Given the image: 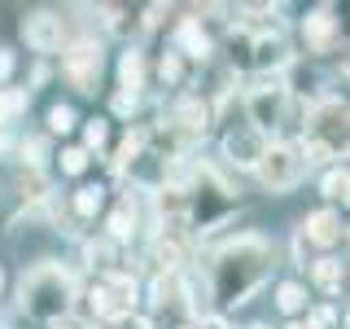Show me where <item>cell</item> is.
Here are the masks:
<instances>
[{
    "label": "cell",
    "mask_w": 350,
    "mask_h": 329,
    "mask_svg": "<svg viewBox=\"0 0 350 329\" xmlns=\"http://www.w3.org/2000/svg\"><path fill=\"white\" fill-rule=\"evenodd\" d=\"M271 268H276V250H271L267 237H258V233L228 237L211 255V299H215L211 312L228 316L232 307L250 303L271 281Z\"/></svg>",
    "instance_id": "cell-1"
},
{
    "label": "cell",
    "mask_w": 350,
    "mask_h": 329,
    "mask_svg": "<svg viewBox=\"0 0 350 329\" xmlns=\"http://www.w3.org/2000/svg\"><path fill=\"white\" fill-rule=\"evenodd\" d=\"M79 277L75 268H66L57 259H44L36 268L22 272L18 281V312L27 321H40V325H66L79 307Z\"/></svg>",
    "instance_id": "cell-2"
},
{
    "label": "cell",
    "mask_w": 350,
    "mask_h": 329,
    "mask_svg": "<svg viewBox=\"0 0 350 329\" xmlns=\"http://www.w3.org/2000/svg\"><path fill=\"white\" fill-rule=\"evenodd\" d=\"M298 145H315L333 162H346V101L342 97L324 93L320 101L306 106V127H302Z\"/></svg>",
    "instance_id": "cell-3"
},
{
    "label": "cell",
    "mask_w": 350,
    "mask_h": 329,
    "mask_svg": "<svg viewBox=\"0 0 350 329\" xmlns=\"http://www.w3.org/2000/svg\"><path fill=\"white\" fill-rule=\"evenodd\" d=\"M79 299H88V316L101 325H114L123 321V316H136V303H140V285L131 272H109V277H96V285L88 294H79Z\"/></svg>",
    "instance_id": "cell-4"
},
{
    "label": "cell",
    "mask_w": 350,
    "mask_h": 329,
    "mask_svg": "<svg viewBox=\"0 0 350 329\" xmlns=\"http://www.w3.org/2000/svg\"><path fill=\"white\" fill-rule=\"evenodd\" d=\"M105 75V44L92 40V36H79V40H66L62 49V80L75 88L79 97H92L96 84Z\"/></svg>",
    "instance_id": "cell-5"
},
{
    "label": "cell",
    "mask_w": 350,
    "mask_h": 329,
    "mask_svg": "<svg viewBox=\"0 0 350 329\" xmlns=\"http://www.w3.org/2000/svg\"><path fill=\"white\" fill-rule=\"evenodd\" d=\"M302 175H306V162H302V154H298V145H293V141H271V145L262 149L258 167H254V180H258L267 193H289V189H298Z\"/></svg>",
    "instance_id": "cell-6"
},
{
    "label": "cell",
    "mask_w": 350,
    "mask_h": 329,
    "mask_svg": "<svg viewBox=\"0 0 350 329\" xmlns=\"http://www.w3.org/2000/svg\"><path fill=\"white\" fill-rule=\"evenodd\" d=\"M289 110H293V101L284 97V88L276 80H262L245 93V123L262 132L267 141H276V132L289 123Z\"/></svg>",
    "instance_id": "cell-7"
},
{
    "label": "cell",
    "mask_w": 350,
    "mask_h": 329,
    "mask_svg": "<svg viewBox=\"0 0 350 329\" xmlns=\"http://www.w3.org/2000/svg\"><path fill=\"white\" fill-rule=\"evenodd\" d=\"M22 40L36 58H57L66 49V18L53 14V9H31L22 18Z\"/></svg>",
    "instance_id": "cell-8"
},
{
    "label": "cell",
    "mask_w": 350,
    "mask_h": 329,
    "mask_svg": "<svg viewBox=\"0 0 350 329\" xmlns=\"http://www.w3.org/2000/svg\"><path fill=\"white\" fill-rule=\"evenodd\" d=\"M267 145H271V141L262 136V132H254L250 123L228 127L224 141H219V149H224V162H228V167H237V171H254Z\"/></svg>",
    "instance_id": "cell-9"
},
{
    "label": "cell",
    "mask_w": 350,
    "mask_h": 329,
    "mask_svg": "<svg viewBox=\"0 0 350 329\" xmlns=\"http://www.w3.org/2000/svg\"><path fill=\"white\" fill-rule=\"evenodd\" d=\"M298 53L289 49V40L280 36V31H262V36H250V71H258V75H276L289 66Z\"/></svg>",
    "instance_id": "cell-10"
},
{
    "label": "cell",
    "mask_w": 350,
    "mask_h": 329,
    "mask_svg": "<svg viewBox=\"0 0 350 329\" xmlns=\"http://www.w3.org/2000/svg\"><path fill=\"white\" fill-rule=\"evenodd\" d=\"M298 237L306 246H320V250H337L346 241V224H342V211L337 206H320V211H311L298 224Z\"/></svg>",
    "instance_id": "cell-11"
},
{
    "label": "cell",
    "mask_w": 350,
    "mask_h": 329,
    "mask_svg": "<svg viewBox=\"0 0 350 329\" xmlns=\"http://www.w3.org/2000/svg\"><path fill=\"white\" fill-rule=\"evenodd\" d=\"M333 5H315L311 14L302 18V49L306 53H333L337 40H342V22L333 18Z\"/></svg>",
    "instance_id": "cell-12"
},
{
    "label": "cell",
    "mask_w": 350,
    "mask_h": 329,
    "mask_svg": "<svg viewBox=\"0 0 350 329\" xmlns=\"http://www.w3.org/2000/svg\"><path fill=\"white\" fill-rule=\"evenodd\" d=\"M171 49L180 53L184 62H206L215 44H211V36H206L202 18H180V22H175V31H171Z\"/></svg>",
    "instance_id": "cell-13"
},
{
    "label": "cell",
    "mask_w": 350,
    "mask_h": 329,
    "mask_svg": "<svg viewBox=\"0 0 350 329\" xmlns=\"http://www.w3.org/2000/svg\"><path fill=\"white\" fill-rule=\"evenodd\" d=\"M136 233H140V206H136V197H131V193H123V197L114 202V211L105 215V237L114 241L118 250H123Z\"/></svg>",
    "instance_id": "cell-14"
},
{
    "label": "cell",
    "mask_w": 350,
    "mask_h": 329,
    "mask_svg": "<svg viewBox=\"0 0 350 329\" xmlns=\"http://www.w3.org/2000/svg\"><path fill=\"white\" fill-rule=\"evenodd\" d=\"M145 88H149V58L136 49V44H127L123 58H118V93L140 97Z\"/></svg>",
    "instance_id": "cell-15"
},
{
    "label": "cell",
    "mask_w": 350,
    "mask_h": 329,
    "mask_svg": "<svg viewBox=\"0 0 350 329\" xmlns=\"http://www.w3.org/2000/svg\"><path fill=\"white\" fill-rule=\"evenodd\" d=\"M105 184H79L70 197H66V211H70V219L75 224H92L96 215L105 211Z\"/></svg>",
    "instance_id": "cell-16"
},
{
    "label": "cell",
    "mask_w": 350,
    "mask_h": 329,
    "mask_svg": "<svg viewBox=\"0 0 350 329\" xmlns=\"http://www.w3.org/2000/svg\"><path fill=\"white\" fill-rule=\"evenodd\" d=\"M83 259H88V268H92L96 277H109V272H118V246H114L105 233L83 241Z\"/></svg>",
    "instance_id": "cell-17"
},
{
    "label": "cell",
    "mask_w": 350,
    "mask_h": 329,
    "mask_svg": "<svg viewBox=\"0 0 350 329\" xmlns=\"http://www.w3.org/2000/svg\"><path fill=\"white\" fill-rule=\"evenodd\" d=\"M311 281H315V290L320 294H342V285H346V263L342 259H333V255H324V259H315L311 263Z\"/></svg>",
    "instance_id": "cell-18"
},
{
    "label": "cell",
    "mask_w": 350,
    "mask_h": 329,
    "mask_svg": "<svg viewBox=\"0 0 350 329\" xmlns=\"http://www.w3.org/2000/svg\"><path fill=\"white\" fill-rule=\"evenodd\" d=\"M306 307H311V290H306L302 281H280L276 285V312L280 316L298 321V316H306Z\"/></svg>",
    "instance_id": "cell-19"
},
{
    "label": "cell",
    "mask_w": 350,
    "mask_h": 329,
    "mask_svg": "<svg viewBox=\"0 0 350 329\" xmlns=\"http://www.w3.org/2000/svg\"><path fill=\"white\" fill-rule=\"evenodd\" d=\"M346 193H350V171H346V162L324 167V175H320V197H324V206H337V202L346 206Z\"/></svg>",
    "instance_id": "cell-20"
},
{
    "label": "cell",
    "mask_w": 350,
    "mask_h": 329,
    "mask_svg": "<svg viewBox=\"0 0 350 329\" xmlns=\"http://www.w3.org/2000/svg\"><path fill=\"white\" fill-rule=\"evenodd\" d=\"M31 106V88H0V127H14Z\"/></svg>",
    "instance_id": "cell-21"
},
{
    "label": "cell",
    "mask_w": 350,
    "mask_h": 329,
    "mask_svg": "<svg viewBox=\"0 0 350 329\" xmlns=\"http://www.w3.org/2000/svg\"><path fill=\"white\" fill-rule=\"evenodd\" d=\"M88 167H92V154H88L83 145H66L57 154V171L66 175V180H83Z\"/></svg>",
    "instance_id": "cell-22"
},
{
    "label": "cell",
    "mask_w": 350,
    "mask_h": 329,
    "mask_svg": "<svg viewBox=\"0 0 350 329\" xmlns=\"http://www.w3.org/2000/svg\"><path fill=\"white\" fill-rule=\"evenodd\" d=\"M18 189H22V197H31V202H49V175H44L40 167H27L18 175Z\"/></svg>",
    "instance_id": "cell-23"
},
{
    "label": "cell",
    "mask_w": 350,
    "mask_h": 329,
    "mask_svg": "<svg viewBox=\"0 0 350 329\" xmlns=\"http://www.w3.org/2000/svg\"><path fill=\"white\" fill-rule=\"evenodd\" d=\"M184 75H189V62H184L175 49H167V53H162V62H158V80L167 84V88H180Z\"/></svg>",
    "instance_id": "cell-24"
},
{
    "label": "cell",
    "mask_w": 350,
    "mask_h": 329,
    "mask_svg": "<svg viewBox=\"0 0 350 329\" xmlns=\"http://www.w3.org/2000/svg\"><path fill=\"white\" fill-rule=\"evenodd\" d=\"M75 127H79V114H75L70 106H62V101H57V106L49 110V136H70Z\"/></svg>",
    "instance_id": "cell-25"
},
{
    "label": "cell",
    "mask_w": 350,
    "mask_h": 329,
    "mask_svg": "<svg viewBox=\"0 0 350 329\" xmlns=\"http://www.w3.org/2000/svg\"><path fill=\"white\" fill-rule=\"evenodd\" d=\"M105 145H109V119H88L83 123V149L101 154Z\"/></svg>",
    "instance_id": "cell-26"
},
{
    "label": "cell",
    "mask_w": 350,
    "mask_h": 329,
    "mask_svg": "<svg viewBox=\"0 0 350 329\" xmlns=\"http://www.w3.org/2000/svg\"><path fill=\"white\" fill-rule=\"evenodd\" d=\"M109 110H114L118 119H131L140 110V97H131V93H114V101H109Z\"/></svg>",
    "instance_id": "cell-27"
},
{
    "label": "cell",
    "mask_w": 350,
    "mask_h": 329,
    "mask_svg": "<svg viewBox=\"0 0 350 329\" xmlns=\"http://www.w3.org/2000/svg\"><path fill=\"white\" fill-rule=\"evenodd\" d=\"M14 71H18V53L0 44V88H9V80H14Z\"/></svg>",
    "instance_id": "cell-28"
},
{
    "label": "cell",
    "mask_w": 350,
    "mask_h": 329,
    "mask_svg": "<svg viewBox=\"0 0 350 329\" xmlns=\"http://www.w3.org/2000/svg\"><path fill=\"white\" fill-rule=\"evenodd\" d=\"M109 329H153V325H149V316L136 312V316H123V321H114Z\"/></svg>",
    "instance_id": "cell-29"
},
{
    "label": "cell",
    "mask_w": 350,
    "mask_h": 329,
    "mask_svg": "<svg viewBox=\"0 0 350 329\" xmlns=\"http://www.w3.org/2000/svg\"><path fill=\"white\" fill-rule=\"evenodd\" d=\"M284 329H306V325H302V321H289V325H284Z\"/></svg>",
    "instance_id": "cell-30"
},
{
    "label": "cell",
    "mask_w": 350,
    "mask_h": 329,
    "mask_svg": "<svg viewBox=\"0 0 350 329\" xmlns=\"http://www.w3.org/2000/svg\"><path fill=\"white\" fill-rule=\"evenodd\" d=\"M53 329H75V325H53Z\"/></svg>",
    "instance_id": "cell-31"
},
{
    "label": "cell",
    "mask_w": 350,
    "mask_h": 329,
    "mask_svg": "<svg viewBox=\"0 0 350 329\" xmlns=\"http://www.w3.org/2000/svg\"><path fill=\"white\" fill-rule=\"evenodd\" d=\"M0 290H5V272H0Z\"/></svg>",
    "instance_id": "cell-32"
},
{
    "label": "cell",
    "mask_w": 350,
    "mask_h": 329,
    "mask_svg": "<svg viewBox=\"0 0 350 329\" xmlns=\"http://www.w3.org/2000/svg\"><path fill=\"white\" fill-rule=\"evenodd\" d=\"M250 329H262V325H250Z\"/></svg>",
    "instance_id": "cell-33"
}]
</instances>
